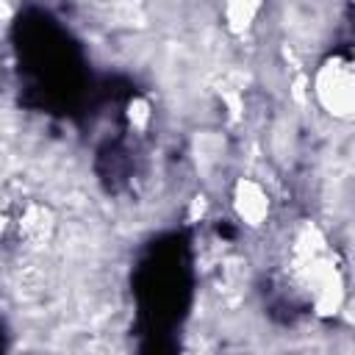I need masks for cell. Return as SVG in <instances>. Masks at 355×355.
<instances>
[{
  "mask_svg": "<svg viewBox=\"0 0 355 355\" xmlns=\"http://www.w3.org/2000/svg\"><path fill=\"white\" fill-rule=\"evenodd\" d=\"M128 122L136 128V130H144L150 125V103L144 97H133L128 103Z\"/></svg>",
  "mask_w": 355,
  "mask_h": 355,
  "instance_id": "cell-5",
  "label": "cell"
},
{
  "mask_svg": "<svg viewBox=\"0 0 355 355\" xmlns=\"http://www.w3.org/2000/svg\"><path fill=\"white\" fill-rule=\"evenodd\" d=\"M14 17V6L8 0H0V22H8Z\"/></svg>",
  "mask_w": 355,
  "mask_h": 355,
  "instance_id": "cell-6",
  "label": "cell"
},
{
  "mask_svg": "<svg viewBox=\"0 0 355 355\" xmlns=\"http://www.w3.org/2000/svg\"><path fill=\"white\" fill-rule=\"evenodd\" d=\"M263 0H225V25L230 33H247L261 14Z\"/></svg>",
  "mask_w": 355,
  "mask_h": 355,
  "instance_id": "cell-4",
  "label": "cell"
},
{
  "mask_svg": "<svg viewBox=\"0 0 355 355\" xmlns=\"http://www.w3.org/2000/svg\"><path fill=\"white\" fill-rule=\"evenodd\" d=\"M305 280L311 286L316 316H336L344 305V277L338 266L327 255H322L305 269Z\"/></svg>",
  "mask_w": 355,
  "mask_h": 355,
  "instance_id": "cell-2",
  "label": "cell"
},
{
  "mask_svg": "<svg viewBox=\"0 0 355 355\" xmlns=\"http://www.w3.org/2000/svg\"><path fill=\"white\" fill-rule=\"evenodd\" d=\"M269 208H272L269 194L258 180H252V178H239L236 180V186H233V211L244 225L261 227L269 216Z\"/></svg>",
  "mask_w": 355,
  "mask_h": 355,
  "instance_id": "cell-3",
  "label": "cell"
},
{
  "mask_svg": "<svg viewBox=\"0 0 355 355\" xmlns=\"http://www.w3.org/2000/svg\"><path fill=\"white\" fill-rule=\"evenodd\" d=\"M316 103L336 119H349L355 111V72L349 58L330 55L319 64L313 75Z\"/></svg>",
  "mask_w": 355,
  "mask_h": 355,
  "instance_id": "cell-1",
  "label": "cell"
}]
</instances>
